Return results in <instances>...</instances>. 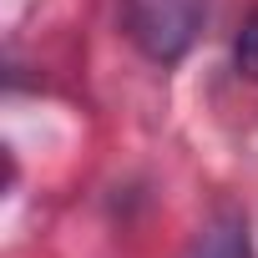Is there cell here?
I'll list each match as a JSON object with an SVG mask.
<instances>
[{
  "label": "cell",
  "instance_id": "1",
  "mask_svg": "<svg viewBox=\"0 0 258 258\" xmlns=\"http://www.w3.org/2000/svg\"><path fill=\"white\" fill-rule=\"evenodd\" d=\"M208 0H121V21L152 61H177L198 41Z\"/></svg>",
  "mask_w": 258,
  "mask_h": 258
},
{
  "label": "cell",
  "instance_id": "2",
  "mask_svg": "<svg viewBox=\"0 0 258 258\" xmlns=\"http://www.w3.org/2000/svg\"><path fill=\"white\" fill-rule=\"evenodd\" d=\"M182 258H253V238H248V223L243 218H213Z\"/></svg>",
  "mask_w": 258,
  "mask_h": 258
},
{
  "label": "cell",
  "instance_id": "3",
  "mask_svg": "<svg viewBox=\"0 0 258 258\" xmlns=\"http://www.w3.org/2000/svg\"><path fill=\"white\" fill-rule=\"evenodd\" d=\"M233 61H238V71H243L248 81H258V11L243 21V31H238V41H233Z\"/></svg>",
  "mask_w": 258,
  "mask_h": 258
}]
</instances>
